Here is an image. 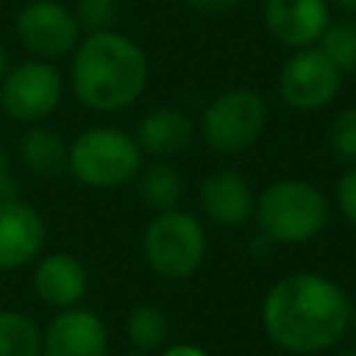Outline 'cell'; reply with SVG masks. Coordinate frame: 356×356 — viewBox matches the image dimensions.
Segmentation results:
<instances>
[{
    "instance_id": "obj_1",
    "label": "cell",
    "mask_w": 356,
    "mask_h": 356,
    "mask_svg": "<svg viewBox=\"0 0 356 356\" xmlns=\"http://www.w3.org/2000/svg\"><path fill=\"white\" fill-rule=\"evenodd\" d=\"M350 298L334 278L312 270L278 278L261 300L267 339L292 356H317L337 348L350 331Z\"/></svg>"
},
{
    "instance_id": "obj_2",
    "label": "cell",
    "mask_w": 356,
    "mask_h": 356,
    "mask_svg": "<svg viewBox=\"0 0 356 356\" xmlns=\"http://www.w3.org/2000/svg\"><path fill=\"white\" fill-rule=\"evenodd\" d=\"M150 61L145 50L125 33L92 31L83 33L70 53V89L81 106L100 114H114L134 106L147 86Z\"/></svg>"
},
{
    "instance_id": "obj_3",
    "label": "cell",
    "mask_w": 356,
    "mask_h": 356,
    "mask_svg": "<svg viewBox=\"0 0 356 356\" xmlns=\"http://www.w3.org/2000/svg\"><path fill=\"white\" fill-rule=\"evenodd\" d=\"M331 217L325 192L306 178H275L256 195L253 220L273 245H303L323 234Z\"/></svg>"
},
{
    "instance_id": "obj_4",
    "label": "cell",
    "mask_w": 356,
    "mask_h": 356,
    "mask_svg": "<svg viewBox=\"0 0 356 356\" xmlns=\"http://www.w3.org/2000/svg\"><path fill=\"white\" fill-rule=\"evenodd\" d=\"M145 156L125 128L92 125L83 128L67 153V172L89 189H120L136 181Z\"/></svg>"
},
{
    "instance_id": "obj_5",
    "label": "cell",
    "mask_w": 356,
    "mask_h": 356,
    "mask_svg": "<svg viewBox=\"0 0 356 356\" xmlns=\"http://www.w3.org/2000/svg\"><path fill=\"white\" fill-rule=\"evenodd\" d=\"M206 225L197 214L178 206L153 211L142 234V253L147 267L167 281H184L195 275L206 259Z\"/></svg>"
},
{
    "instance_id": "obj_6",
    "label": "cell",
    "mask_w": 356,
    "mask_h": 356,
    "mask_svg": "<svg viewBox=\"0 0 356 356\" xmlns=\"http://www.w3.org/2000/svg\"><path fill=\"white\" fill-rule=\"evenodd\" d=\"M264 125L267 100L250 86H234L203 106L197 134L214 153H239L259 142Z\"/></svg>"
},
{
    "instance_id": "obj_7",
    "label": "cell",
    "mask_w": 356,
    "mask_h": 356,
    "mask_svg": "<svg viewBox=\"0 0 356 356\" xmlns=\"http://www.w3.org/2000/svg\"><path fill=\"white\" fill-rule=\"evenodd\" d=\"M64 97V78L53 61L25 58L6 70L0 81V108L6 117L36 125L47 120Z\"/></svg>"
},
{
    "instance_id": "obj_8",
    "label": "cell",
    "mask_w": 356,
    "mask_h": 356,
    "mask_svg": "<svg viewBox=\"0 0 356 356\" xmlns=\"http://www.w3.org/2000/svg\"><path fill=\"white\" fill-rule=\"evenodd\" d=\"M17 42L42 61L70 58L83 31L61 0H25L14 17Z\"/></svg>"
},
{
    "instance_id": "obj_9",
    "label": "cell",
    "mask_w": 356,
    "mask_h": 356,
    "mask_svg": "<svg viewBox=\"0 0 356 356\" xmlns=\"http://www.w3.org/2000/svg\"><path fill=\"white\" fill-rule=\"evenodd\" d=\"M342 86V72L328 56L312 44L292 50L278 72V95L295 111H320L334 103Z\"/></svg>"
},
{
    "instance_id": "obj_10",
    "label": "cell",
    "mask_w": 356,
    "mask_h": 356,
    "mask_svg": "<svg viewBox=\"0 0 356 356\" xmlns=\"http://www.w3.org/2000/svg\"><path fill=\"white\" fill-rule=\"evenodd\" d=\"M47 239L44 217L19 195L0 197V273L33 264Z\"/></svg>"
},
{
    "instance_id": "obj_11",
    "label": "cell",
    "mask_w": 356,
    "mask_h": 356,
    "mask_svg": "<svg viewBox=\"0 0 356 356\" xmlns=\"http://www.w3.org/2000/svg\"><path fill=\"white\" fill-rule=\"evenodd\" d=\"M108 328L103 317L86 306H72L56 312V317L42 331L39 356H106Z\"/></svg>"
},
{
    "instance_id": "obj_12",
    "label": "cell",
    "mask_w": 356,
    "mask_h": 356,
    "mask_svg": "<svg viewBox=\"0 0 356 356\" xmlns=\"http://www.w3.org/2000/svg\"><path fill=\"white\" fill-rule=\"evenodd\" d=\"M261 19L267 33L289 47H312L320 42L323 31L331 22L328 0H261Z\"/></svg>"
},
{
    "instance_id": "obj_13",
    "label": "cell",
    "mask_w": 356,
    "mask_h": 356,
    "mask_svg": "<svg viewBox=\"0 0 356 356\" xmlns=\"http://www.w3.org/2000/svg\"><path fill=\"white\" fill-rule=\"evenodd\" d=\"M197 203L209 222L220 228H242L253 220L256 192L239 170L220 167L203 175L197 186Z\"/></svg>"
},
{
    "instance_id": "obj_14",
    "label": "cell",
    "mask_w": 356,
    "mask_h": 356,
    "mask_svg": "<svg viewBox=\"0 0 356 356\" xmlns=\"http://www.w3.org/2000/svg\"><path fill=\"white\" fill-rule=\"evenodd\" d=\"M33 292L42 303L53 306L56 312L81 306V300L89 292V275L78 256L67 250L42 253L33 264Z\"/></svg>"
},
{
    "instance_id": "obj_15",
    "label": "cell",
    "mask_w": 356,
    "mask_h": 356,
    "mask_svg": "<svg viewBox=\"0 0 356 356\" xmlns=\"http://www.w3.org/2000/svg\"><path fill=\"white\" fill-rule=\"evenodd\" d=\"M195 134H197V128L189 120V114H184L175 106H153L139 117L134 139H136L142 156L172 159L195 142Z\"/></svg>"
},
{
    "instance_id": "obj_16",
    "label": "cell",
    "mask_w": 356,
    "mask_h": 356,
    "mask_svg": "<svg viewBox=\"0 0 356 356\" xmlns=\"http://www.w3.org/2000/svg\"><path fill=\"white\" fill-rule=\"evenodd\" d=\"M67 153L70 142L47 125H28V131L19 136L17 156L22 167L39 178H58L67 172Z\"/></svg>"
},
{
    "instance_id": "obj_17",
    "label": "cell",
    "mask_w": 356,
    "mask_h": 356,
    "mask_svg": "<svg viewBox=\"0 0 356 356\" xmlns=\"http://www.w3.org/2000/svg\"><path fill=\"white\" fill-rule=\"evenodd\" d=\"M136 192L139 200L153 211L175 209L186 192L184 172L170 159H153L150 164H142L136 175Z\"/></svg>"
},
{
    "instance_id": "obj_18",
    "label": "cell",
    "mask_w": 356,
    "mask_h": 356,
    "mask_svg": "<svg viewBox=\"0 0 356 356\" xmlns=\"http://www.w3.org/2000/svg\"><path fill=\"white\" fill-rule=\"evenodd\" d=\"M125 334H128V342L134 345V350L153 353V350H161V345L167 342L170 320L159 306L139 303L131 309V314L125 320Z\"/></svg>"
},
{
    "instance_id": "obj_19",
    "label": "cell",
    "mask_w": 356,
    "mask_h": 356,
    "mask_svg": "<svg viewBox=\"0 0 356 356\" xmlns=\"http://www.w3.org/2000/svg\"><path fill=\"white\" fill-rule=\"evenodd\" d=\"M42 328L14 309H0V356H39Z\"/></svg>"
},
{
    "instance_id": "obj_20",
    "label": "cell",
    "mask_w": 356,
    "mask_h": 356,
    "mask_svg": "<svg viewBox=\"0 0 356 356\" xmlns=\"http://www.w3.org/2000/svg\"><path fill=\"white\" fill-rule=\"evenodd\" d=\"M317 47L328 56V61L342 75H353L356 72V19L353 17L331 19L328 28L323 31Z\"/></svg>"
},
{
    "instance_id": "obj_21",
    "label": "cell",
    "mask_w": 356,
    "mask_h": 356,
    "mask_svg": "<svg viewBox=\"0 0 356 356\" xmlns=\"http://www.w3.org/2000/svg\"><path fill=\"white\" fill-rule=\"evenodd\" d=\"M328 147L345 167L356 164V106H345L328 125Z\"/></svg>"
},
{
    "instance_id": "obj_22",
    "label": "cell",
    "mask_w": 356,
    "mask_h": 356,
    "mask_svg": "<svg viewBox=\"0 0 356 356\" xmlns=\"http://www.w3.org/2000/svg\"><path fill=\"white\" fill-rule=\"evenodd\" d=\"M122 11V0H72V14L81 31H108Z\"/></svg>"
},
{
    "instance_id": "obj_23",
    "label": "cell",
    "mask_w": 356,
    "mask_h": 356,
    "mask_svg": "<svg viewBox=\"0 0 356 356\" xmlns=\"http://www.w3.org/2000/svg\"><path fill=\"white\" fill-rule=\"evenodd\" d=\"M334 200H337V209L345 217V222L350 228H356V164L345 167V172L339 175V181L334 186Z\"/></svg>"
},
{
    "instance_id": "obj_24",
    "label": "cell",
    "mask_w": 356,
    "mask_h": 356,
    "mask_svg": "<svg viewBox=\"0 0 356 356\" xmlns=\"http://www.w3.org/2000/svg\"><path fill=\"white\" fill-rule=\"evenodd\" d=\"M14 195H19V181L14 175L8 150L0 145V197H14Z\"/></svg>"
},
{
    "instance_id": "obj_25",
    "label": "cell",
    "mask_w": 356,
    "mask_h": 356,
    "mask_svg": "<svg viewBox=\"0 0 356 356\" xmlns=\"http://www.w3.org/2000/svg\"><path fill=\"white\" fill-rule=\"evenodd\" d=\"M245 3L248 0H186V6L197 14H228L234 8H242Z\"/></svg>"
},
{
    "instance_id": "obj_26",
    "label": "cell",
    "mask_w": 356,
    "mask_h": 356,
    "mask_svg": "<svg viewBox=\"0 0 356 356\" xmlns=\"http://www.w3.org/2000/svg\"><path fill=\"white\" fill-rule=\"evenodd\" d=\"M161 356H211V353L197 342H175V345L164 348Z\"/></svg>"
},
{
    "instance_id": "obj_27",
    "label": "cell",
    "mask_w": 356,
    "mask_h": 356,
    "mask_svg": "<svg viewBox=\"0 0 356 356\" xmlns=\"http://www.w3.org/2000/svg\"><path fill=\"white\" fill-rule=\"evenodd\" d=\"M331 6H337L339 11H345V17H353L356 19V0H328Z\"/></svg>"
},
{
    "instance_id": "obj_28",
    "label": "cell",
    "mask_w": 356,
    "mask_h": 356,
    "mask_svg": "<svg viewBox=\"0 0 356 356\" xmlns=\"http://www.w3.org/2000/svg\"><path fill=\"white\" fill-rule=\"evenodd\" d=\"M6 70H8V53H6V44H3V39H0V81H3Z\"/></svg>"
},
{
    "instance_id": "obj_29",
    "label": "cell",
    "mask_w": 356,
    "mask_h": 356,
    "mask_svg": "<svg viewBox=\"0 0 356 356\" xmlns=\"http://www.w3.org/2000/svg\"><path fill=\"white\" fill-rule=\"evenodd\" d=\"M334 356H356V345H345V348H339Z\"/></svg>"
},
{
    "instance_id": "obj_30",
    "label": "cell",
    "mask_w": 356,
    "mask_h": 356,
    "mask_svg": "<svg viewBox=\"0 0 356 356\" xmlns=\"http://www.w3.org/2000/svg\"><path fill=\"white\" fill-rule=\"evenodd\" d=\"M350 331L356 334V303H353V309H350Z\"/></svg>"
},
{
    "instance_id": "obj_31",
    "label": "cell",
    "mask_w": 356,
    "mask_h": 356,
    "mask_svg": "<svg viewBox=\"0 0 356 356\" xmlns=\"http://www.w3.org/2000/svg\"><path fill=\"white\" fill-rule=\"evenodd\" d=\"M122 356H150V353H142V350H128V353H122Z\"/></svg>"
}]
</instances>
